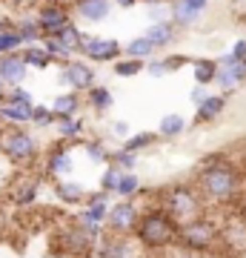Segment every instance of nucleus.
I'll return each instance as SVG.
<instances>
[{
    "label": "nucleus",
    "mask_w": 246,
    "mask_h": 258,
    "mask_svg": "<svg viewBox=\"0 0 246 258\" xmlns=\"http://www.w3.org/2000/svg\"><path fill=\"white\" fill-rule=\"evenodd\" d=\"M40 43H43V49L49 52V55L55 57V63H57V60H60V63H66V60H72V57H74L72 52H69V49H66L60 40H57V37H43Z\"/></svg>",
    "instance_id": "38"
},
{
    "label": "nucleus",
    "mask_w": 246,
    "mask_h": 258,
    "mask_svg": "<svg viewBox=\"0 0 246 258\" xmlns=\"http://www.w3.org/2000/svg\"><path fill=\"white\" fill-rule=\"evenodd\" d=\"M15 20H18V23H15V32H18V37L23 40V46H35V43L43 40V29L37 23L35 12H32V15H23V12H20Z\"/></svg>",
    "instance_id": "21"
},
{
    "label": "nucleus",
    "mask_w": 246,
    "mask_h": 258,
    "mask_svg": "<svg viewBox=\"0 0 246 258\" xmlns=\"http://www.w3.org/2000/svg\"><path fill=\"white\" fill-rule=\"evenodd\" d=\"M178 232H181V224L175 221L160 204H149V207L140 210L132 238L146 252H166V249L178 247Z\"/></svg>",
    "instance_id": "2"
},
{
    "label": "nucleus",
    "mask_w": 246,
    "mask_h": 258,
    "mask_svg": "<svg viewBox=\"0 0 246 258\" xmlns=\"http://www.w3.org/2000/svg\"><path fill=\"white\" fill-rule=\"evenodd\" d=\"M163 63H166V72H181L183 66H192V57L186 55H163Z\"/></svg>",
    "instance_id": "42"
},
{
    "label": "nucleus",
    "mask_w": 246,
    "mask_h": 258,
    "mask_svg": "<svg viewBox=\"0 0 246 258\" xmlns=\"http://www.w3.org/2000/svg\"><path fill=\"white\" fill-rule=\"evenodd\" d=\"M240 23H243V29H246V15H243V18H240Z\"/></svg>",
    "instance_id": "56"
},
{
    "label": "nucleus",
    "mask_w": 246,
    "mask_h": 258,
    "mask_svg": "<svg viewBox=\"0 0 246 258\" xmlns=\"http://www.w3.org/2000/svg\"><path fill=\"white\" fill-rule=\"evenodd\" d=\"M112 195L109 192H103V189H95V192L86 195V204H109Z\"/></svg>",
    "instance_id": "49"
},
{
    "label": "nucleus",
    "mask_w": 246,
    "mask_h": 258,
    "mask_svg": "<svg viewBox=\"0 0 246 258\" xmlns=\"http://www.w3.org/2000/svg\"><path fill=\"white\" fill-rule=\"evenodd\" d=\"M143 192V184H140V178L137 172H123L120 175V184H118V198H137V195Z\"/></svg>",
    "instance_id": "34"
},
{
    "label": "nucleus",
    "mask_w": 246,
    "mask_h": 258,
    "mask_svg": "<svg viewBox=\"0 0 246 258\" xmlns=\"http://www.w3.org/2000/svg\"><path fill=\"white\" fill-rule=\"evenodd\" d=\"M69 6H72V15L74 18H80L83 23H103V20L112 15L115 9V3L112 0H69Z\"/></svg>",
    "instance_id": "14"
},
{
    "label": "nucleus",
    "mask_w": 246,
    "mask_h": 258,
    "mask_svg": "<svg viewBox=\"0 0 246 258\" xmlns=\"http://www.w3.org/2000/svg\"><path fill=\"white\" fill-rule=\"evenodd\" d=\"M157 141V132H135V135H129L126 141H123V144H120V147L123 149H129V152H143V149H149L152 147V144H155Z\"/></svg>",
    "instance_id": "35"
},
{
    "label": "nucleus",
    "mask_w": 246,
    "mask_h": 258,
    "mask_svg": "<svg viewBox=\"0 0 246 258\" xmlns=\"http://www.w3.org/2000/svg\"><path fill=\"white\" fill-rule=\"evenodd\" d=\"M140 3L149 9V6H163V3H172V0H140Z\"/></svg>",
    "instance_id": "54"
},
{
    "label": "nucleus",
    "mask_w": 246,
    "mask_h": 258,
    "mask_svg": "<svg viewBox=\"0 0 246 258\" xmlns=\"http://www.w3.org/2000/svg\"><path fill=\"white\" fill-rule=\"evenodd\" d=\"M35 18L43 29V37H49L57 29H63L66 23H72V6H69V0H40L35 6Z\"/></svg>",
    "instance_id": "10"
},
{
    "label": "nucleus",
    "mask_w": 246,
    "mask_h": 258,
    "mask_svg": "<svg viewBox=\"0 0 246 258\" xmlns=\"http://www.w3.org/2000/svg\"><path fill=\"white\" fill-rule=\"evenodd\" d=\"M32 109H35V106H15V103L0 101V126H3V123L29 126V123H32Z\"/></svg>",
    "instance_id": "28"
},
{
    "label": "nucleus",
    "mask_w": 246,
    "mask_h": 258,
    "mask_svg": "<svg viewBox=\"0 0 246 258\" xmlns=\"http://www.w3.org/2000/svg\"><path fill=\"white\" fill-rule=\"evenodd\" d=\"M83 149H86V158H89L92 164H109V155H112V149L103 144L101 138H89V141H83Z\"/></svg>",
    "instance_id": "32"
},
{
    "label": "nucleus",
    "mask_w": 246,
    "mask_h": 258,
    "mask_svg": "<svg viewBox=\"0 0 246 258\" xmlns=\"http://www.w3.org/2000/svg\"><path fill=\"white\" fill-rule=\"evenodd\" d=\"M235 207H237V218L246 224V189H243V195H240V201H237Z\"/></svg>",
    "instance_id": "52"
},
{
    "label": "nucleus",
    "mask_w": 246,
    "mask_h": 258,
    "mask_svg": "<svg viewBox=\"0 0 246 258\" xmlns=\"http://www.w3.org/2000/svg\"><path fill=\"white\" fill-rule=\"evenodd\" d=\"M155 52H157V49L152 46V40H149L146 35L132 37L126 46H123V57H135V60H143V63H146V60H152Z\"/></svg>",
    "instance_id": "30"
},
{
    "label": "nucleus",
    "mask_w": 246,
    "mask_h": 258,
    "mask_svg": "<svg viewBox=\"0 0 246 258\" xmlns=\"http://www.w3.org/2000/svg\"><path fill=\"white\" fill-rule=\"evenodd\" d=\"M195 184L201 189L206 207H235L243 195V169L226 155H209L198 166Z\"/></svg>",
    "instance_id": "1"
},
{
    "label": "nucleus",
    "mask_w": 246,
    "mask_h": 258,
    "mask_svg": "<svg viewBox=\"0 0 246 258\" xmlns=\"http://www.w3.org/2000/svg\"><path fill=\"white\" fill-rule=\"evenodd\" d=\"M83 103H86V106H89L92 112L103 115L106 109H112V103H115V95H112L109 86H103V83H95L89 92L83 95Z\"/></svg>",
    "instance_id": "25"
},
{
    "label": "nucleus",
    "mask_w": 246,
    "mask_h": 258,
    "mask_svg": "<svg viewBox=\"0 0 246 258\" xmlns=\"http://www.w3.org/2000/svg\"><path fill=\"white\" fill-rule=\"evenodd\" d=\"M52 106V112H55L57 118H72V115H80V109H83V95H77V92H60L55 98V101L49 103Z\"/></svg>",
    "instance_id": "24"
},
{
    "label": "nucleus",
    "mask_w": 246,
    "mask_h": 258,
    "mask_svg": "<svg viewBox=\"0 0 246 258\" xmlns=\"http://www.w3.org/2000/svg\"><path fill=\"white\" fill-rule=\"evenodd\" d=\"M163 258H203L201 252H192V249H183V247H172V249H166Z\"/></svg>",
    "instance_id": "46"
},
{
    "label": "nucleus",
    "mask_w": 246,
    "mask_h": 258,
    "mask_svg": "<svg viewBox=\"0 0 246 258\" xmlns=\"http://www.w3.org/2000/svg\"><path fill=\"white\" fill-rule=\"evenodd\" d=\"M6 92H9V86H6V83L0 81V101H3V98H6Z\"/></svg>",
    "instance_id": "55"
},
{
    "label": "nucleus",
    "mask_w": 246,
    "mask_h": 258,
    "mask_svg": "<svg viewBox=\"0 0 246 258\" xmlns=\"http://www.w3.org/2000/svg\"><path fill=\"white\" fill-rule=\"evenodd\" d=\"M55 129H57V138H60V141L80 144L83 135H86V120H83L80 115H72V118H57Z\"/></svg>",
    "instance_id": "22"
},
{
    "label": "nucleus",
    "mask_w": 246,
    "mask_h": 258,
    "mask_svg": "<svg viewBox=\"0 0 246 258\" xmlns=\"http://www.w3.org/2000/svg\"><path fill=\"white\" fill-rule=\"evenodd\" d=\"M0 155L6 158L18 172H29L40 161V144L26 126L3 123L0 126Z\"/></svg>",
    "instance_id": "4"
},
{
    "label": "nucleus",
    "mask_w": 246,
    "mask_h": 258,
    "mask_svg": "<svg viewBox=\"0 0 246 258\" xmlns=\"http://www.w3.org/2000/svg\"><path fill=\"white\" fill-rule=\"evenodd\" d=\"M120 175H123V172H120L118 166H109V169H103V175H101V189H103V192H109V195L118 192Z\"/></svg>",
    "instance_id": "40"
},
{
    "label": "nucleus",
    "mask_w": 246,
    "mask_h": 258,
    "mask_svg": "<svg viewBox=\"0 0 246 258\" xmlns=\"http://www.w3.org/2000/svg\"><path fill=\"white\" fill-rule=\"evenodd\" d=\"M3 103H15V106H35V98H32V92L23 89V86H12L9 92H6V98H3Z\"/></svg>",
    "instance_id": "39"
},
{
    "label": "nucleus",
    "mask_w": 246,
    "mask_h": 258,
    "mask_svg": "<svg viewBox=\"0 0 246 258\" xmlns=\"http://www.w3.org/2000/svg\"><path fill=\"white\" fill-rule=\"evenodd\" d=\"M140 210L137 207V198H118L115 204H109V218H106V232H115V235H132L137 227V218H140Z\"/></svg>",
    "instance_id": "8"
},
{
    "label": "nucleus",
    "mask_w": 246,
    "mask_h": 258,
    "mask_svg": "<svg viewBox=\"0 0 246 258\" xmlns=\"http://www.w3.org/2000/svg\"><path fill=\"white\" fill-rule=\"evenodd\" d=\"M186 126H189V120L183 118V115L169 112V115H163V118L157 120V138L175 141V138H181L183 132H186Z\"/></svg>",
    "instance_id": "27"
},
{
    "label": "nucleus",
    "mask_w": 246,
    "mask_h": 258,
    "mask_svg": "<svg viewBox=\"0 0 246 258\" xmlns=\"http://www.w3.org/2000/svg\"><path fill=\"white\" fill-rule=\"evenodd\" d=\"M49 37H57V40H60V43L72 52V55H80V46H83V37H86V32H83V29L72 20V23H66L63 29H57L55 35H49Z\"/></svg>",
    "instance_id": "29"
},
{
    "label": "nucleus",
    "mask_w": 246,
    "mask_h": 258,
    "mask_svg": "<svg viewBox=\"0 0 246 258\" xmlns=\"http://www.w3.org/2000/svg\"><path fill=\"white\" fill-rule=\"evenodd\" d=\"M157 204H160L178 224L195 221V218L206 215V210H209L195 181H178V184H169V186H163V189H157Z\"/></svg>",
    "instance_id": "3"
},
{
    "label": "nucleus",
    "mask_w": 246,
    "mask_h": 258,
    "mask_svg": "<svg viewBox=\"0 0 246 258\" xmlns=\"http://www.w3.org/2000/svg\"><path fill=\"white\" fill-rule=\"evenodd\" d=\"M112 3H115V9H135L140 0H112Z\"/></svg>",
    "instance_id": "53"
},
{
    "label": "nucleus",
    "mask_w": 246,
    "mask_h": 258,
    "mask_svg": "<svg viewBox=\"0 0 246 258\" xmlns=\"http://www.w3.org/2000/svg\"><path fill=\"white\" fill-rule=\"evenodd\" d=\"M3 3H6V6H9V9H32V6H35L37 0H3Z\"/></svg>",
    "instance_id": "50"
},
{
    "label": "nucleus",
    "mask_w": 246,
    "mask_h": 258,
    "mask_svg": "<svg viewBox=\"0 0 246 258\" xmlns=\"http://www.w3.org/2000/svg\"><path fill=\"white\" fill-rule=\"evenodd\" d=\"M220 249H226L232 255H237V252L246 249V224L240 218H232L223 227V244H220Z\"/></svg>",
    "instance_id": "20"
},
{
    "label": "nucleus",
    "mask_w": 246,
    "mask_h": 258,
    "mask_svg": "<svg viewBox=\"0 0 246 258\" xmlns=\"http://www.w3.org/2000/svg\"><path fill=\"white\" fill-rule=\"evenodd\" d=\"M15 23H18L15 18H9V15H0V32H15Z\"/></svg>",
    "instance_id": "51"
},
{
    "label": "nucleus",
    "mask_w": 246,
    "mask_h": 258,
    "mask_svg": "<svg viewBox=\"0 0 246 258\" xmlns=\"http://www.w3.org/2000/svg\"><path fill=\"white\" fill-rule=\"evenodd\" d=\"M146 72L152 75V78H166V63H163V57H152V60H146V66H143Z\"/></svg>",
    "instance_id": "44"
},
{
    "label": "nucleus",
    "mask_w": 246,
    "mask_h": 258,
    "mask_svg": "<svg viewBox=\"0 0 246 258\" xmlns=\"http://www.w3.org/2000/svg\"><path fill=\"white\" fill-rule=\"evenodd\" d=\"M192 78L201 86L215 83V78H218V60H212V57H195L192 60Z\"/></svg>",
    "instance_id": "31"
},
{
    "label": "nucleus",
    "mask_w": 246,
    "mask_h": 258,
    "mask_svg": "<svg viewBox=\"0 0 246 258\" xmlns=\"http://www.w3.org/2000/svg\"><path fill=\"white\" fill-rule=\"evenodd\" d=\"M60 83H63L69 92H77V95H86L98 83V75H95V66L89 60H80V57H72L60 63Z\"/></svg>",
    "instance_id": "9"
},
{
    "label": "nucleus",
    "mask_w": 246,
    "mask_h": 258,
    "mask_svg": "<svg viewBox=\"0 0 246 258\" xmlns=\"http://www.w3.org/2000/svg\"><path fill=\"white\" fill-rule=\"evenodd\" d=\"M229 57H232V60H237V63H243V60H246V37H240V40H235V43H232Z\"/></svg>",
    "instance_id": "45"
},
{
    "label": "nucleus",
    "mask_w": 246,
    "mask_h": 258,
    "mask_svg": "<svg viewBox=\"0 0 246 258\" xmlns=\"http://www.w3.org/2000/svg\"><path fill=\"white\" fill-rule=\"evenodd\" d=\"M149 40H152V46L160 52V49H169L178 40V35H181V29L175 26L172 20H160V23H149V29L143 32Z\"/></svg>",
    "instance_id": "17"
},
{
    "label": "nucleus",
    "mask_w": 246,
    "mask_h": 258,
    "mask_svg": "<svg viewBox=\"0 0 246 258\" xmlns=\"http://www.w3.org/2000/svg\"><path fill=\"white\" fill-rule=\"evenodd\" d=\"M20 49H23V40L18 37V32H0V55H12Z\"/></svg>",
    "instance_id": "41"
},
{
    "label": "nucleus",
    "mask_w": 246,
    "mask_h": 258,
    "mask_svg": "<svg viewBox=\"0 0 246 258\" xmlns=\"http://www.w3.org/2000/svg\"><path fill=\"white\" fill-rule=\"evenodd\" d=\"M20 57H23V63L29 66V72H32V69H37V72H46L49 66L55 63V57H52V55L43 49V43L23 46V49H20Z\"/></svg>",
    "instance_id": "26"
},
{
    "label": "nucleus",
    "mask_w": 246,
    "mask_h": 258,
    "mask_svg": "<svg viewBox=\"0 0 246 258\" xmlns=\"http://www.w3.org/2000/svg\"><path fill=\"white\" fill-rule=\"evenodd\" d=\"M83 60L89 63H115L123 57V43H118L115 37H101V35H86L80 46Z\"/></svg>",
    "instance_id": "11"
},
{
    "label": "nucleus",
    "mask_w": 246,
    "mask_h": 258,
    "mask_svg": "<svg viewBox=\"0 0 246 258\" xmlns=\"http://www.w3.org/2000/svg\"><path fill=\"white\" fill-rule=\"evenodd\" d=\"M172 23L178 29H189L206 15L209 9V0H172Z\"/></svg>",
    "instance_id": "13"
},
{
    "label": "nucleus",
    "mask_w": 246,
    "mask_h": 258,
    "mask_svg": "<svg viewBox=\"0 0 246 258\" xmlns=\"http://www.w3.org/2000/svg\"><path fill=\"white\" fill-rule=\"evenodd\" d=\"M232 3H243V0H232Z\"/></svg>",
    "instance_id": "57"
},
{
    "label": "nucleus",
    "mask_w": 246,
    "mask_h": 258,
    "mask_svg": "<svg viewBox=\"0 0 246 258\" xmlns=\"http://www.w3.org/2000/svg\"><path fill=\"white\" fill-rule=\"evenodd\" d=\"M223 109H226V95L223 92L209 95L203 103L195 106V123H198V126H203V123H215V120L223 115Z\"/></svg>",
    "instance_id": "18"
},
{
    "label": "nucleus",
    "mask_w": 246,
    "mask_h": 258,
    "mask_svg": "<svg viewBox=\"0 0 246 258\" xmlns=\"http://www.w3.org/2000/svg\"><path fill=\"white\" fill-rule=\"evenodd\" d=\"M43 172H18V178L9 184L6 189V198H9L18 210H26V207H35L40 192H43Z\"/></svg>",
    "instance_id": "7"
},
{
    "label": "nucleus",
    "mask_w": 246,
    "mask_h": 258,
    "mask_svg": "<svg viewBox=\"0 0 246 258\" xmlns=\"http://www.w3.org/2000/svg\"><path fill=\"white\" fill-rule=\"evenodd\" d=\"M243 66H246V60H243Z\"/></svg>",
    "instance_id": "58"
},
{
    "label": "nucleus",
    "mask_w": 246,
    "mask_h": 258,
    "mask_svg": "<svg viewBox=\"0 0 246 258\" xmlns=\"http://www.w3.org/2000/svg\"><path fill=\"white\" fill-rule=\"evenodd\" d=\"M215 83L220 86L223 95H229L240 83H246V66L243 63H218V78H215Z\"/></svg>",
    "instance_id": "19"
},
{
    "label": "nucleus",
    "mask_w": 246,
    "mask_h": 258,
    "mask_svg": "<svg viewBox=\"0 0 246 258\" xmlns=\"http://www.w3.org/2000/svg\"><path fill=\"white\" fill-rule=\"evenodd\" d=\"M52 189H55V198L60 204H66V207H83V204H86V195H89V189H86V186L77 184V181H69V178L55 181V184H52Z\"/></svg>",
    "instance_id": "16"
},
{
    "label": "nucleus",
    "mask_w": 246,
    "mask_h": 258,
    "mask_svg": "<svg viewBox=\"0 0 246 258\" xmlns=\"http://www.w3.org/2000/svg\"><path fill=\"white\" fill-rule=\"evenodd\" d=\"M143 60H135V57H120L112 63V72L118 75V78H135V75L143 72Z\"/></svg>",
    "instance_id": "36"
},
{
    "label": "nucleus",
    "mask_w": 246,
    "mask_h": 258,
    "mask_svg": "<svg viewBox=\"0 0 246 258\" xmlns=\"http://www.w3.org/2000/svg\"><path fill=\"white\" fill-rule=\"evenodd\" d=\"M57 123V115L52 112V106H43V103H35V109H32V126L37 129H49Z\"/></svg>",
    "instance_id": "37"
},
{
    "label": "nucleus",
    "mask_w": 246,
    "mask_h": 258,
    "mask_svg": "<svg viewBox=\"0 0 246 258\" xmlns=\"http://www.w3.org/2000/svg\"><path fill=\"white\" fill-rule=\"evenodd\" d=\"M137 244L132 235H115L103 232L95 244V258H137Z\"/></svg>",
    "instance_id": "12"
},
{
    "label": "nucleus",
    "mask_w": 246,
    "mask_h": 258,
    "mask_svg": "<svg viewBox=\"0 0 246 258\" xmlns=\"http://www.w3.org/2000/svg\"><path fill=\"white\" fill-rule=\"evenodd\" d=\"M206 98H209V92H206V86H201V83H195V86H192V92H189V101L195 103V106H198V103H203Z\"/></svg>",
    "instance_id": "47"
},
{
    "label": "nucleus",
    "mask_w": 246,
    "mask_h": 258,
    "mask_svg": "<svg viewBox=\"0 0 246 258\" xmlns=\"http://www.w3.org/2000/svg\"><path fill=\"white\" fill-rule=\"evenodd\" d=\"M109 166H118L120 172H135L137 169V155L129 152V149H123V147H118V149H112Z\"/></svg>",
    "instance_id": "33"
},
{
    "label": "nucleus",
    "mask_w": 246,
    "mask_h": 258,
    "mask_svg": "<svg viewBox=\"0 0 246 258\" xmlns=\"http://www.w3.org/2000/svg\"><path fill=\"white\" fill-rule=\"evenodd\" d=\"M172 3H163V6H149V23H160V20H172Z\"/></svg>",
    "instance_id": "43"
},
{
    "label": "nucleus",
    "mask_w": 246,
    "mask_h": 258,
    "mask_svg": "<svg viewBox=\"0 0 246 258\" xmlns=\"http://www.w3.org/2000/svg\"><path fill=\"white\" fill-rule=\"evenodd\" d=\"M112 135H118V138L126 141L129 135H132V132H129V123L126 120H115V123H112Z\"/></svg>",
    "instance_id": "48"
},
{
    "label": "nucleus",
    "mask_w": 246,
    "mask_h": 258,
    "mask_svg": "<svg viewBox=\"0 0 246 258\" xmlns=\"http://www.w3.org/2000/svg\"><path fill=\"white\" fill-rule=\"evenodd\" d=\"M72 149L74 144H69V141H60L57 138L55 144H49V149L43 152V178L46 181H63V178H69L74 172V161H72Z\"/></svg>",
    "instance_id": "6"
},
{
    "label": "nucleus",
    "mask_w": 246,
    "mask_h": 258,
    "mask_svg": "<svg viewBox=\"0 0 246 258\" xmlns=\"http://www.w3.org/2000/svg\"><path fill=\"white\" fill-rule=\"evenodd\" d=\"M106 218H109V204H83L80 212L74 215V221L83 227H103V230H106Z\"/></svg>",
    "instance_id": "23"
},
{
    "label": "nucleus",
    "mask_w": 246,
    "mask_h": 258,
    "mask_svg": "<svg viewBox=\"0 0 246 258\" xmlns=\"http://www.w3.org/2000/svg\"><path fill=\"white\" fill-rule=\"evenodd\" d=\"M29 78V66L23 63L20 52H12V55H0V81L6 86H23V81Z\"/></svg>",
    "instance_id": "15"
},
{
    "label": "nucleus",
    "mask_w": 246,
    "mask_h": 258,
    "mask_svg": "<svg viewBox=\"0 0 246 258\" xmlns=\"http://www.w3.org/2000/svg\"><path fill=\"white\" fill-rule=\"evenodd\" d=\"M223 244V227L218 221H212L209 215H201L195 221L181 224L178 232V247L192 249V252H201V255H212L218 252Z\"/></svg>",
    "instance_id": "5"
}]
</instances>
